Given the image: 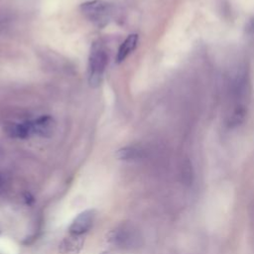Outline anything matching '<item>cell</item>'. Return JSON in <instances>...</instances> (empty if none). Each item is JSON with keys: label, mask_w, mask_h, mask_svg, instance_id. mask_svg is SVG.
Returning <instances> with one entry per match:
<instances>
[{"label": "cell", "mask_w": 254, "mask_h": 254, "mask_svg": "<svg viewBox=\"0 0 254 254\" xmlns=\"http://www.w3.org/2000/svg\"><path fill=\"white\" fill-rule=\"evenodd\" d=\"M80 11L85 18L97 28L105 27L112 16V5L103 0H92L80 5Z\"/></svg>", "instance_id": "7a4b0ae2"}, {"label": "cell", "mask_w": 254, "mask_h": 254, "mask_svg": "<svg viewBox=\"0 0 254 254\" xmlns=\"http://www.w3.org/2000/svg\"><path fill=\"white\" fill-rule=\"evenodd\" d=\"M3 186H4V180H3L2 177H0V188L3 187Z\"/></svg>", "instance_id": "7c38bea8"}, {"label": "cell", "mask_w": 254, "mask_h": 254, "mask_svg": "<svg viewBox=\"0 0 254 254\" xmlns=\"http://www.w3.org/2000/svg\"><path fill=\"white\" fill-rule=\"evenodd\" d=\"M139 151L133 147H125L117 151L116 157L120 160H133L139 157Z\"/></svg>", "instance_id": "9c48e42d"}, {"label": "cell", "mask_w": 254, "mask_h": 254, "mask_svg": "<svg viewBox=\"0 0 254 254\" xmlns=\"http://www.w3.org/2000/svg\"><path fill=\"white\" fill-rule=\"evenodd\" d=\"M138 44V35L137 34H131L129 35L120 45L117 56H116V62L118 64L125 61V59L135 50Z\"/></svg>", "instance_id": "ba28073f"}, {"label": "cell", "mask_w": 254, "mask_h": 254, "mask_svg": "<svg viewBox=\"0 0 254 254\" xmlns=\"http://www.w3.org/2000/svg\"><path fill=\"white\" fill-rule=\"evenodd\" d=\"M95 212L93 209H87L79 213L69 225V233L74 235H82L86 233L93 225Z\"/></svg>", "instance_id": "277c9868"}, {"label": "cell", "mask_w": 254, "mask_h": 254, "mask_svg": "<svg viewBox=\"0 0 254 254\" xmlns=\"http://www.w3.org/2000/svg\"><path fill=\"white\" fill-rule=\"evenodd\" d=\"M83 246V238L81 235L70 234L65 237L60 245V252L62 254H78Z\"/></svg>", "instance_id": "52a82bcc"}, {"label": "cell", "mask_w": 254, "mask_h": 254, "mask_svg": "<svg viewBox=\"0 0 254 254\" xmlns=\"http://www.w3.org/2000/svg\"><path fill=\"white\" fill-rule=\"evenodd\" d=\"M32 134L40 137H51L56 129V121L50 115H42L30 120Z\"/></svg>", "instance_id": "5b68a950"}, {"label": "cell", "mask_w": 254, "mask_h": 254, "mask_svg": "<svg viewBox=\"0 0 254 254\" xmlns=\"http://www.w3.org/2000/svg\"><path fill=\"white\" fill-rule=\"evenodd\" d=\"M107 62L108 55L105 46L100 41L94 42L90 47L87 64V78L91 87H98L100 85Z\"/></svg>", "instance_id": "6da1fadb"}, {"label": "cell", "mask_w": 254, "mask_h": 254, "mask_svg": "<svg viewBox=\"0 0 254 254\" xmlns=\"http://www.w3.org/2000/svg\"><path fill=\"white\" fill-rule=\"evenodd\" d=\"M182 174H183L185 183L187 185H190L193 180V172H192V167H191V164L190 161L187 160V162L184 164Z\"/></svg>", "instance_id": "30bf717a"}, {"label": "cell", "mask_w": 254, "mask_h": 254, "mask_svg": "<svg viewBox=\"0 0 254 254\" xmlns=\"http://www.w3.org/2000/svg\"><path fill=\"white\" fill-rule=\"evenodd\" d=\"M245 32L248 36L250 37H254V17H252L248 23L246 24V27H245Z\"/></svg>", "instance_id": "8fae6325"}, {"label": "cell", "mask_w": 254, "mask_h": 254, "mask_svg": "<svg viewBox=\"0 0 254 254\" xmlns=\"http://www.w3.org/2000/svg\"><path fill=\"white\" fill-rule=\"evenodd\" d=\"M110 241L121 248H131L138 244L139 235L130 226L122 225L110 233Z\"/></svg>", "instance_id": "3957f363"}, {"label": "cell", "mask_w": 254, "mask_h": 254, "mask_svg": "<svg viewBox=\"0 0 254 254\" xmlns=\"http://www.w3.org/2000/svg\"><path fill=\"white\" fill-rule=\"evenodd\" d=\"M5 132L8 136L19 139H26L33 135L30 120L21 123H10L5 127Z\"/></svg>", "instance_id": "8992f818"}]
</instances>
